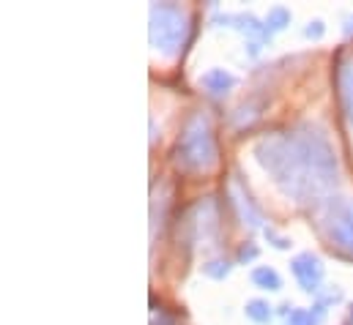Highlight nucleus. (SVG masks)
Here are the masks:
<instances>
[{
    "label": "nucleus",
    "instance_id": "ddd939ff",
    "mask_svg": "<svg viewBox=\"0 0 353 325\" xmlns=\"http://www.w3.org/2000/svg\"><path fill=\"white\" fill-rule=\"evenodd\" d=\"M258 257V246L255 244H244L239 249V262H252Z\"/></svg>",
    "mask_w": 353,
    "mask_h": 325
},
{
    "label": "nucleus",
    "instance_id": "0eeeda50",
    "mask_svg": "<svg viewBox=\"0 0 353 325\" xmlns=\"http://www.w3.org/2000/svg\"><path fill=\"white\" fill-rule=\"evenodd\" d=\"M252 282H255L261 290H271V293L282 290V279H279V273H276L274 268H268V265H261V268L252 271Z\"/></svg>",
    "mask_w": 353,
    "mask_h": 325
},
{
    "label": "nucleus",
    "instance_id": "f03ea898",
    "mask_svg": "<svg viewBox=\"0 0 353 325\" xmlns=\"http://www.w3.org/2000/svg\"><path fill=\"white\" fill-rule=\"evenodd\" d=\"M176 164L186 172L208 169L216 164V143L205 115H192L183 134L178 137Z\"/></svg>",
    "mask_w": 353,
    "mask_h": 325
},
{
    "label": "nucleus",
    "instance_id": "2eb2a0df",
    "mask_svg": "<svg viewBox=\"0 0 353 325\" xmlns=\"http://www.w3.org/2000/svg\"><path fill=\"white\" fill-rule=\"evenodd\" d=\"M265 235H268V238L274 241V246H276V249H288V246H290V241H288V238H282V235H276L274 230H265Z\"/></svg>",
    "mask_w": 353,
    "mask_h": 325
},
{
    "label": "nucleus",
    "instance_id": "423d86ee",
    "mask_svg": "<svg viewBox=\"0 0 353 325\" xmlns=\"http://www.w3.org/2000/svg\"><path fill=\"white\" fill-rule=\"evenodd\" d=\"M337 87H340V104H343V112H345V120L351 123L353 129V58L345 61L340 66V74H337Z\"/></svg>",
    "mask_w": 353,
    "mask_h": 325
},
{
    "label": "nucleus",
    "instance_id": "9d476101",
    "mask_svg": "<svg viewBox=\"0 0 353 325\" xmlns=\"http://www.w3.org/2000/svg\"><path fill=\"white\" fill-rule=\"evenodd\" d=\"M230 268H233V265H230L228 260H211L208 265H203V271H205L211 279H225V276L230 273Z\"/></svg>",
    "mask_w": 353,
    "mask_h": 325
},
{
    "label": "nucleus",
    "instance_id": "f8f14e48",
    "mask_svg": "<svg viewBox=\"0 0 353 325\" xmlns=\"http://www.w3.org/2000/svg\"><path fill=\"white\" fill-rule=\"evenodd\" d=\"M288 325H318V317H315L312 312L296 309V312H290V317H288Z\"/></svg>",
    "mask_w": 353,
    "mask_h": 325
},
{
    "label": "nucleus",
    "instance_id": "6e6552de",
    "mask_svg": "<svg viewBox=\"0 0 353 325\" xmlns=\"http://www.w3.org/2000/svg\"><path fill=\"white\" fill-rule=\"evenodd\" d=\"M203 85H205L208 90H214V93H225L228 87L236 85V77L228 74V72H222V69H214V72H208V74L203 77Z\"/></svg>",
    "mask_w": 353,
    "mask_h": 325
},
{
    "label": "nucleus",
    "instance_id": "9b49d317",
    "mask_svg": "<svg viewBox=\"0 0 353 325\" xmlns=\"http://www.w3.org/2000/svg\"><path fill=\"white\" fill-rule=\"evenodd\" d=\"M265 22H268L271 28H276V30H279V28H285V25L290 22V11H288V8H282V6H276V8H271V14L265 17Z\"/></svg>",
    "mask_w": 353,
    "mask_h": 325
},
{
    "label": "nucleus",
    "instance_id": "39448f33",
    "mask_svg": "<svg viewBox=\"0 0 353 325\" xmlns=\"http://www.w3.org/2000/svg\"><path fill=\"white\" fill-rule=\"evenodd\" d=\"M293 273H296V279H299V284H301L304 293H321L323 262H321L315 254H310V251L299 254V257L293 260Z\"/></svg>",
    "mask_w": 353,
    "mask_h": 325
},
{
    "label": "nucleus",
    "instance_id": "20e7f679",
    "mask_svg": "<svg viewBox=\"0 0 353 325\" xmlns=\"http://www.w3.org/2000/svg\"><path fill=\"white\" fill-rule=\"evenodd\" d=\"M326 233L334 246L353 249V205L351 202H332L326 216Z\"/></svg>",
    "mask_w": 353,
    "mask_h": 325
},
{
    "label": "nucleus",
    "instance_id": "4468645a",
    "mask_svg": "<svg viewBox=\"0 0 353 325\" xmlns=\"http://www.w3.org/2000/svg\"><path fill=\"white\" fill-rule=\"evenodd\" d=\"M304 33H307L310 39H321V36H323V22H321V19H315V22H310V28H307Z\"/></svg>",
    "mask_w": 353,
    "mask_h": 325
},
{
    "label": "nucleus",
    "instance_id": "dca6fc26",
    "mask_svg": "<svg viewBox=\"0 0 353 325\" xmlns=\"http://www.w3.org/2000/svg\"><path fill=\"white\" fill-rule=\"evenodd\" d=\"M351 22H353V19H351ZM348 30H353V25H351V28H348Z\"/></svg>",
    "mask_w": 353,
    "mask_h": 325
},
{
    "label": "nucleus",
    "instance_id": "7ed1b4c3",
    "mask_svg": "<svg viewBox=\"0 0 353 325\" xmlns=\"http://www.w3.org/2000/svg\"><path fill=\"white\" fill-rule=\"evenodd\" d=\"M183 11L178 6H154L151 11V41L157 50L173 52L183 39Z\"/></svg>",
    "mask_w": 353,
    "mask_h": 325
},
{
    "label": "nucleus",
    "instance_id": "1a4fd4ad",
    "mask_svg": "<svg viewBox=\"0 0 353 325\" xmlns=\"http://www.w3.org/2000/svg\"><path fill=\"white\" fill-rule=\"evenodd\" d=\"M244 312H247V317H250L252 323H258V325L271 323V317H274V312H271V306H268L265 301H250Z\"/></svg>",
    "mask_w": 353,
    "mask_h": 325
},
{
    "label": "nucleus",
    "instance_id": "f257e3e1",
    "mask_svg": "<svg viewBox=\"0 0 353 325\" xmlns=\"http://www.w3.org/2000/svg\"><path fill=\"white\" fill-rule=\"evenodd\" d=\"M258 159L276 175V183L293 197H301L304 191H315L318 186H329L337 175V162L326 145L323 137H279L263 140L258 148Z\"/></svg>",
    "mask_w": 353,
    "mask_h": 325
}]
</instances>
